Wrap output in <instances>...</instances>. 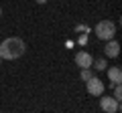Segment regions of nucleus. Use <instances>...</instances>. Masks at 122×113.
<instances>
[{
  "mask_svg": "<svg viewBox=\"0 0 122 113\" xmlns=\"http://www.w3.org/2000/svg\"><path fill=\"white\" fill-rule=\"evenodd\" d=\"M0 61H2V59H0Z\"/></svg>",
  "mask_w": 122,
  "mask_h": 113,
  "instance_id": "ddd939ff",
  "label": "nucleus"
},
{
  "mask_svg": "<svg viewBox=\"0 0 122 113\" xmlns=\"http://www.w3.org/2000/svg\"><path fill=\"white\" fill-rule=\"evenodd\" d=\"M92 65L96 67L98 71H104V69H106V59H98V61H96V63H92Z\"/></svg>",
  "mask_w": 122,
  "mask_h": 113,
  "instance_id": "6e6552de",
  "label": "nucleus"
},
{
  "mask_svg": "<svg viewBox=\"0 0 122 113\" xmlns=\"http://www.w3.org/2000/svg\"><path fill=\"white\" fill-rule=\"evenodd\" d=\"M100 107L104 109V113H118L120 111V101H116L114 97H102L100 99Z\"/></svg>",
  "mask_w": 122,
  "mask_h": 113,
  "instance_id": "20e7f679",
  "label": "nucleus"
},
{
  "mask_svg": "<svg viewBox=\"0 0 122 113\" xmlns=\"http://www.w3.org/2000/svg\"><path fill=\"white\" fill-rule=\"evenodd\" d=\"M92 63H94V59H92L90 52L81 51V52H77V55H75V65H77L79 69H90Z\"/></svg>",
  "mask_w": 122,
  "mask_h": 113,
  "instance_id": "39448f33",
  "label": "nucleus"
},
{
  "mask_svg": "<svg viewBox=\"0 0 122 113\" xmlns=\"http://www.w3.org/2000/svg\"><path fill=\"white\" fill-rule=\"evenodd\" d=\"M86 89H87V93H90V95L98 97V95H102V93H104V83H102L98 77H92V79H87V81H86Z\"/></svg>",
  "mask_w": 122,
  "mask_h": 113,
  "instance_id": "7ed1b4c3",
  "label": "nucleus"
},
{
  "mask_svg": "<svg viewBox=\"0 0 122 113\" xmlns=\"http://www.w3.org/2000/svg\"><path fill=\"white\" fill-rule=\"evenodd\" d=\"M37 2H39V4H45V2H47V0H37Z\"/></svg>",
  "mask_w": 122,
  "mask_h": 113,
  "instance_id": "9b49d317",
  "label": "nucleus"
},
{
  "mask_svg": "<svg viewBox=\"0 0 122 113\" xmlns=\"http://www.w3.org/2000/svg\"><path fill=\"white\" fill-rule=\"evenodd\" d=\"M114 99H116V101L122 99V89H120V85H116V89H114Z\"/></svg>",
  "mask_w": 122,
  "mask_h": 113,
  "instance_id": "9d476101",
  "label": "nucleus"
},
{
  "mask_svg": "<svg viewBox=\"0 0 122 113\" xmlns=\"http://www.w3.org/2000/svg\"><path fill=\"white\" fill-rule=\"evenodd\" d=\"M108 79H110V83H112L114 87L120 85V81H122V71H120V67H112V69H108Z\"/></svg>",
  "mask_w": 122,
  "mask_h": 113,
  "instance_id": "0eeeda50",
  "label": "nucleus"
},
{
  "mask_svg": "<svg viewBox=\"0 0 122 113\" xmlns=\"http://www.w3.org/2000/svg\"><path fill=\"white\" fill-rule=\"evenodd\" d=\"M118 52H120V44H118L114 39L108 40V43H106V47H104V55L110 56V59H114V56H118Z\"/></svg>",
  "mask_w": 122,
  "mask_h": 113,
  "instance_id": "423d86ee",
  "label": "nucleus"
},
{
  "mask_svg": "<svg viewBox=\"0 0 122 113\" xmlns=\"http://www.w3.org/2000/svg\"><path fill=\"white\" fill-rule=\"evenodd\" d=\"M0 14H2V10H0Z\"/></svg>",
  "mask_w": 122,
  "mask_h": 113,
  "instance_id": "f8f14e48",
  "label": "nucleus"
},
{
  "mask_svg": "<svg viewBox=\"0 0 122 113\" xmlns=\"http://www.w3.org/2000/svg\"><path fill=\"white\" fill-rule=\"evenodd\" d=\"M92 77H94V75H92L90 69H81V79L83 81H87V79H92Z\"/></svg>",
  "mask_w": 122,
  "mask_h": 113,
  "instance_id": "1a4fd4ad",
  "label": "nucleus"
},
{
  "mask_svg": "<svg viewBox=\"0 0 122 113\" xmlns=\"http://www.w3.org/2000/svg\"><path fill=\"white\" fill-rule=\"evenodd\" d=\"M96 35H98V39H102V40H112L114 35H116V24L110 22V20L98 22L96 24Z\"/></svg>",
  "mask_w": 122,
  "mask_h": 113,
  "instance_id": "f03ea898",
  "label": "nucleus"
},
{
  "mask_svg": "<svg viewBox=\"0 0 122 113\" xmlns=\"http://www.w3.org/2000/svg\"><path fill=\"white\" fill-rule=\"evenodd\" d=\"M25 40L22 39H16V36H10V39L2 40L0 43V59H8V61H12V59H18V56L25 55Z\"/></svg>",
  "mask_w": 122,
  "mask_h": 113,
  "instance_id": "f257e3e1",
  "label": "nucleus"
}]
</instances>
